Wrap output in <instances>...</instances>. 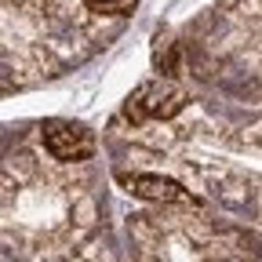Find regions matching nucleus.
Instances as JSON below:
<instances>
[{"mask_svg": "<svg viewBox=\"0 0 262 262\" xmlns=\"http://www.w3.org/2000/svg\"><path fill=\"white\" fill-rule=\"evenodd\" d=\"M95 15H131L139 0H84Z\"/></svg>", "mask_w": 262, "mask_h": 262, "instance_id": "5", "label": "nucleus"}, {"mask_svg": "<svg viewBox=\"0 0 262 262\" xmlns=\"http://www.w3.org/2000/svg\"><path fill=\"white\" fill-rule=\"evenodd\" d=\"M40 142H44V149H48L55 160H62V164H84V160H91L95 149H98L95 135H91L84 124H73V120H48V124L40 127Z\"/></svg>", "mask_w": 262, "mask_h": 262, "instance_id": "2", "label": "nucleus"}, {"mask_svg": "<svg viewBox=\"0 0 262 262\" xmlns=\"http://www.w3.org/2000/svg\"><path fill=\"white\" fill-rule=\"evenodd\" d=\"M186 102H189V95L175 77H153L127 95L124 113L139 124L142 120H171L186 110Z\"/></svg>", "mask_w": 262, "mask_h": 262, "instance_id": "1", "label": "nucleus"}, {"mask_svg": "<svg viewBox=\"0 0 262 262\" xmlns=\"http://www.w3.org/2000/svg\"><path fill=\"white\" fill-rule=\"evenodd\" d=\"M120 186L139 196V201H153V204H196V196L179 186L175 179H160V175H117Z\"/></svg>", "mask_w": 262, "mask_h": 262, "instance_id": "3", "label": "nucleus"}, {"mask_svg": "<svg viewBox=\"0 0 262 262\" xmlns=\"http://www.w3.org/2000/svg\"><path fill=\"white\" fill-rule=\"evenodd\" d=\"M153 62H157L160 77H179V44L171 40L168 29H160L153 37Z\"/></svg>", "mask_w": 262, "mask_h": 262, "instance_id": "4", "label": "nucleus"}]
</instances>
